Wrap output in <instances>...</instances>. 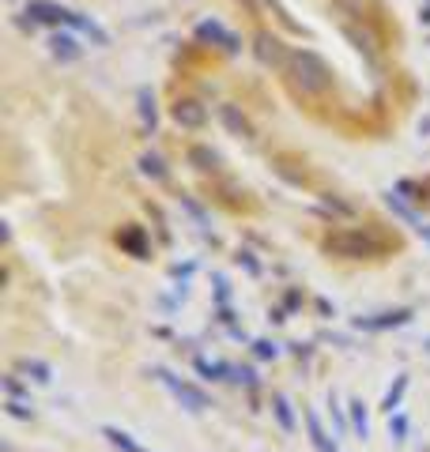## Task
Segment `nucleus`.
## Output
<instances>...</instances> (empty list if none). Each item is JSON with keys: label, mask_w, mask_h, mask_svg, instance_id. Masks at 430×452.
Listing matches in <instances>:
<instances>
[{"label": "nucleus", "mask_w": 430, "mask_h": 452, "mask_svg": "<svg viewBox=\"0 0 430 452\" xmlns=\"http://www.w3.org/2000/svg\"><path fill=\"white\" fill-rule=\"evenodd\" d=\"M283 76H287V87H291L298 99H321V94L332 91V68L321 61L314 50H291L283 64Z\"/></svg>", "instance_id": "obj_1"}, {"label": "nucleus", "mask_w": 430, "mask_h": 452, "mask_svg": "<svg viewBox=\"0 0 430 452\" xmlns=\"http://www.w3.org/2000/svg\"><path fill=\"white\" fill-rule=\"evenodd\" d=\"M325 249L336 256H347V260H370V256H381L385 245L373 241L366 230H336L325 238Z\"/></svg>", "instance_id": "obj_2"}, {"label": "nucleus", "mask_w": 430, "mask_h": 452, "mask_svg": "<svg viewBox=\"0 0 430 452\" xmlns=\"http://www.w3.org/2000/svg\"><path fill=\"white\" fill-rule=\"evenodd\" d=\"M253 53H257V61L268 64V68H283L287 56H291V50H287L272 30H257V34H253Z\"/></svg>", "instance_id": "obj_3"}, {"label": "nucleus", "mask_w": 430, "mask_h": 452, "mask_svg": "<svg viewBox=\"0 0 430 452\" xmlns=\"http://www.w3.org/2000/svg\"><path fill=\"white\" fill-rule=\"evenodd\" d=\"M170 117L178 121L181 128H204V121H208V110H204L201 99H178L170 106Z\"/></svg>", "instance_id": "obj_4"}, {"label": "nucleus", "mask_w": 430, "mask_h": 452, "mask_svg": "<svg viewBox=\"0 0 430 452\" xmlns=\"http://www.w3.org/2000/svg\"><path fill=\"white\" fill-rule=\"evenodd\" d=\"M196 38H201V42H212V45H223L227 53H238V50H242V42H238V38L230 34L223 23H215V19L196 23Z\"/></svg>", "instance_id": "obj_5"}, {"label": "nucleus", "mask_w": 430, "mask_h": 452, "mask_svg": "<svg viewBox=\"0 0 430 452\" xmlns=\"http://www.w3.org/2000/svg\"><path fill=\"white\" fill-rule=\"evenodd\" d=\"M27 15H30V23H50V27L72 23V12L61 8V4H53V0H27Z\"/></svg>", "instance_id": "obj_6"}, {"label": "nucleus", "mask_w": 430, "mask_h": 452, "mask_svg": "<svg viewBox=\"0 0 430 452\" xmlns=\"http://www.w3.org/2000/svg\"><path fill=\"white\" fill-rule=\"evenodd\" d=\"M219 121H223V128H227L230 136H238V140H253V125H249V117H245L238 106L223 102V106H219Z\"/></svg>", "instance_id": "obj_7"}, {"label": "nucleus", "mask_w": 430, "mask_h": 452, "mask_svg": "<svg viewBox=\"0 0 430 452\" xmlns=\"http://www.w3.org/2000/svg\"><path fill=\"white\" fill-rule=\"evenodd\" d=\"M344 38L355 45L358 53H366V56H378V50H381V42H378V34H373L366 23H347L344 27Z\"/></svg>", "instance_id": "obj_8"}, {"label": "nucleus", "mask_w": 430, "mask_h": 452, "mask_svg": "<svg viewBox=\"0 0 430 452\" xmlns=\"http://www.w3.org/2000/svg\"><path fill=\"white\" fill-rule=\"evenodd\" d=\"M332 4H336L344 15H351L355 23H370V19H378L381 15L378 0H332Z\"/></svg>", "instance_id": "obj_9"}, {"label": "nucleus", "mask_w": 430, "mask_h": 452, "mask_svg": "<svg viewBox=\"0 0 430 452\" xmlns=\"http://www.w3.org/2000/svg\"><path fill=\"white\" fill-rule=\"evenodd\" d=\"M50 53H53V61H61V64H68V61H79V42L72 34H53L50 38Z\"/></svg>", "instance_id": "obj_10"}, {"label": "nucleus", "mask_w": 430, "mask_h": 452, "mask_svg": "<svg viewBox=\"0 0 430 452\" xmlns=\"http://www.w3.org/2000/svg\"><path fill=\"white\" fill-rule=\"evenodd\" d=\"M189 166L201 170V174H219V155H215L212 147H204V143H196V147H189Z\"/></svg>", "instance_id": "obj_11"}, {"label": "nucleus", "mask_w": 430, "mask_h": 452, "mask_svg": "<svg viewBox=\"0 0 430 452\" xmlns=\"http://www.w3.org/2000/svg\"><path fill=\"white\" fill-rule=\"evenodd\" d=\"M117 241H121V249H129L132 256H147V238H143L140 226H121Z\"/></svg>", "instance_id": "obj_12"}, {"label": "nucleus", "mask_w": 430, "mask_h": 452, "mask_svg": "<svg viewBox=\"0 0 430 452\" xmlns=\"http://www.w3.org/2000/svg\"><path fill=\"white\" fill-rule=\"evenodd\" d=\"M166 377V381H170V389L174 392H178L181 395V400H185L189 403V407H193V411H201V407H208V395H204V392H196L193 389V384H185V381H178V377H170V373H163Z\"/></svg>", "instance_id": "obj_13"}, {"label": "nucleus", "mask_w": 430, "mask_h": 452, "mask_svg": "<svg viewBox=\"0 0 430 452\" xmlns=\"http://www.w3.org/2000/svg\"><path fill=\"white\" fill-rule=\"evenodd\" d=\"M136 102H140V121H143V128H147V132H155V121H158L155 94H151V91H140V94H136Z\"/></svg>", "instance_id": "obj_14"}, {"label": "nucleus", "mask_w": 430, "mask_h": 452, "mask_svg": "<svg viewBox=\"0 0 430 452\" xmlns=\"http://www.w3.org/2000/svg\"><path fill=\"white\" fill-rule=\"evenodd\" d=\"M72 27H79L83 34H91L99 45H106V42H110V34H106V30H102L94 19H87V15H79V12H72Z\"/></svg>", "instance_id": "obj_15"}, {"label": "nucleus", "mask_w": 430, "mask_h": 452, "mask_svg": "<svg viewBox=\"0 0 430 452\" xmlns=\"http://www.w3.org/2000/svg\"><path fill=\"white\" fill-rule=\"evenodd\" d=\"M140 170L147 177H155V181H166V166H163V158H155V155H143L140 158Z\"/></svg>", "instance_id": "obj_16"}, {"label": "nucleus", "mask_w": 430, "mask_h": 452, "mask_svg": "<svg viewBox=\"0 0 430 452\" xmlns=\"http://www.w3.org/2000/svg\"><path fill=\"white\" fill-rule=\"evenodd\" d=\"M106 438H110V441H114V445H121L125 452H143L140 445H132V441H129V433H117V430H106Z\"/></svg>", "instance_id": "obj_17"}, {"label": "nucleus", "mask_w": 430, "mask_h": 452, "mask_svg": "<svg viewBox=\"0 0 430 452\" xmlns=\"http://www.w3.org/2000/svg\"><path fill=\"white\" fill-rule=\"evenodd\" d=\"M404 389H408V377H400V381H396V389L385 395V407H389V411H393L396 403H400V392H404Z\"/></svg>", "instance_id": "obj_18"}, {"label": "nucleus", "mask_w": 430, "mask_h": 452, "mask_svg": "<svg viewBox=\"0 0 430 452\" xmlns=\"http://www.w3.org/2000/svg\"><path fill=\"white\" fill-rule=\"evenodd\" d=\"M385 204H389V207H393V212H396V215H404V219H408V223H416V215H411V212H408V207H404V204H400V200H396V196H393V192H389V196H385Z\"/></svg>", "instance_id": "obj_19"}, {"label": "nucleus", "mask_w": 430, "mask_h": 452, "mask_svg": "<svg viewBox=\"0 0 430 452\" xmlns=\"http://www.w3.org/2000/svg\"><path fill=\"white\" fill-rule=\"evenodd\" d=\"M23 369H30V373H34L38 381H50V369H45L42 362H23Z\"/></svg>", "instance_id": "obj_20"}, {"label": "nucleus", "mask_w": 430, "mask_h": 452, "mask_svg": "<svg viewBox=\"0 0 430 452\" xmlns=\"http://www.w3.org/2000/svg\"><path fill=\"white\" fill-rule=\"evenodd\" d=\"M355 407V426H358V433L366 438V415H362V403H351Z\"/></svg>", "instance_id": "obj_21"}, {"label": "nucleus", "mask_w": 430, "mask_h": 452, "mask_svg": "<svg viewBox=\"0 0 430 452\" xmlns=\"http://www.w3.org/2000/svg\"><path fill=\"white\" fill-rule=\"evenodd\" d=\"M181 204L189 207V215H193L196 223H204V212H201V207H196V204H193V200H189V196H181Z\"/></svg>", "instance_id": "obj_22"}, {"label": "nucleus", "mask_w": 430, "mask_h": 452, "mask_svg": "<svg viewBox=\"0 0 430 452\" xmlns=\"http://www.w3.org/2000/svg\"><path fill=\"white\" fill-rule=\"evenodd\" d=\"M276 415H280L283 426H291V415H287V403H283V400H276Z\"/></svg>", "instance_id": "obj_23"}, {"label": "nucleus", "mask_w": 430, "mask_h": 452, "mask_svg": "<svg viewBox=\"0 0 430 452\" xmlns=\"http://www.w3.org/2000/svg\"><path fill=\"white\" fill-rule=\"evenodd\" d=\"M257 354H260V358H268V354H276V347L272 343H257Z\"/></svg>", "instance_id": "obj_24"}, {"label": "nucleus", "mask_w": 430, "mask_h": 452, "mask_svg": "<svg viewBox=\"0 0 430 452\" xmlns=\"http://www.w3.org/2000/svg\"><path fill=\"white\" fill-rule=\"evenodd\" d=\"M419 23H423V27H430V4L423 8V12H419Z\"/></svg>", "instance_id": "obj_25"}, {"label": "nucleus", "mask_w": 430, "mask_h": 452, "mask_svg": "<svg viewBox=\"0 0 430 452\" xmlns=\"http://www.w3.org/2000/svg\"><path fill=\"white\" fill-rule=\"evenodd\" d=\"M419 234H423V238L430 241V226H419Z\"/></svg>", "instance_id": "obj_26"}]
</instances>
